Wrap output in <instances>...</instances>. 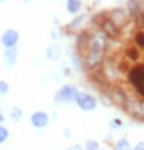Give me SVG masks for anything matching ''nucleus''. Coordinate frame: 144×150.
<instances>
[{"instance_id":"f257e3e1","label":"nucleus","mask_w":144,"mask_h":150,"mask_svg":"<svg viewBox=\"0 0 144 150\" xmlns=\"http://www.w3.org/2000/svg\"><path fill=\"white\" fill-rule=\"evenodd\" d=\"M107 36L104 34L101 30H98L95 34H92L90 39V43L87 47V51H85V57H84V62L87 65L88 70H96L102 65V60H104V53H106V47H107Z\"/></svg>"},{"instance_id":"f03ea898","label":"nucleus","mask_w":144,"mask_h":150,"mask_svg":"<svg viewBox=\"0 0 144 150\" xmlns=\"http://www.w3.org/2000/svg\"><path fill=\"white\" fill-rule=\"evenodd\" d=\"M127 82L138 96L144 98V64H133L127 73Z\"/></svg>"},{"instance_id":"7ed1b4c3","label":"nucleus","mask_w":144,"mask_h":150,"mask_svg":"<svg viewBox=\"0 0 144 150\" xmlns=\"http://www.w3.org/2000/svg\"><path fill=\"white\" fill-rule=\"evenodd\" d=\"M79 90L74 84H65L54 93L53 102L56 105H64V104H74L76 102V96Z\"/></svg>"},{"instance_id":"20e7f679","label":"nucleus","mask_w":144,"mask_h":150,"mask_svg":"<svg viewBox=\"0 0 144 150\" xmlns=\"http://www.w3.org/2000/svg\"><path fill=\"white\" fill-rule=\"evenodd\" d=\"M77 107H79L82 112H95L98 107V98H95V94L88 93V91H79L76 96V102Z\"/></svg>"},{"instance_id":"39448f33","label":"nucleus","mask_w":144,"mask_h":150,"mask_svg":"<svg viewBox=\"0 0 144 150\" xmlns=\"http://www.w3.org/2000/svg\"><path fill=\"white\" fill-rule=\"evenodd\" d=\"M20 40V33L14 28H8L2 33L0 36V43L3 48H9V47H16Z\"/></svg>"},{"instance_id":"423d86ee","label":"nucleus","mask_w":144,"mask_h":150,"mask_svg":"<svg viewBox=\"0 0 144 150\" xmlns=\"http://www.w3.org/2000/svg\"><path fill=\"white\" fill-rule=\"evenodd\" d=\"M90 19V13H79L74 16V19L68 23L67 30L70 33H74V34H79V33H82V30H84V26L87 23V20Z\"/></svg>"},{"instance_id":"0eeeda50","label":"nucleus","mask_w":144,"mask_h":150,"mask_svg":"<svg viewBox=\"0 0 144 150\" xmlns=\"http://www.w3.org/2000/svg\"><path fill=\"white\" fill-rule=\"evenodd\" d=\"M30 124L34 129H47L50 124V115L43 110H36L30 116Z\"/></svg>"},{"instance_id":"6e6552de","label":"nucleus","mask_w":144,"mask_h":150,"mask_svg":"<svg viewBox=\"0 0 144 150\" xmlns=\"http://www.w3.org/2000/svg\"><path fill=\"white\" fill-rule=\"evenodd\" d=\"M109 19L112 20L115 25H118L119 28H121V26L126 25L127 19H129V14H127L126 8H123V6H115L113 9L109 11Z\"/></svg>"},{"instance_id":"1a4fd4ad","label":"nucleus","mask_w":144,"mask_h":150,"mask_svg":"<svg viewBox=\"0 0 144 150\" xmlns=\"http://www.w3.org/2000/svg\"><path fill=\"white\" fill-rule=\"evenodd\" d=\"M99 30L107 36V39H113V40H116V39L121 37V28L118 25H115L109 17L102 22V25L99 26Z\"/></svg>"},{"instance_id":"9d476101","label":"nucleus","mask_w":144,"mask_h":150,"mask_svg":"<svg viewBox=\"0 0 144 150\" xmlns=\"http://www.w3.org/2000/svg\"><path fill=\"white\" fill-rule=\"evenodd\" d=\"M2 57H3V64L6 67H9V68H11V67H14L16 64H17V59H19V48H17V45L5 48Z\"/></svg>"},{"instance_id":"9b49d317","label":"nucleus","mask_w":144,"mask_h":150,"mask_svg":"<svg viewBox=\"0 0 144 150\" xmlns=\"http://www.w3.org/2000/svg\"><path fill=\"white\" fill-rule=\"evenodd\" d=\"M45 57L50 60V62H57V60L62 57V48L57 42L50 43L45 50Z\"/></svg>"},{"instance_id":"f8f14e48","label":"nucleus","mask_w":144,"mask_h":150,"mask_svg":"<svg viewBox=\"0 0 144 150\" xmlns=\"http://www.w3.org/2000/svg\"><path fill=\"white\" fill-rule=\"evenodd\" d=\"M141 5H140V0H127L126 2V11L129 14V17H136L140 16L141 13Z\"/></svg>"},{"instance_id":"ddd939ff","label":"nucleus","mask_w":144,"mask_h":150,"mask_svg":"<svg viewBox=\"0 0 144 150\" xmlns=\"http://www.w3.org/2000/svg\"><path fill=\"white\" fill-rule=\"evenodd\" d=\"M124 57L129 60V62H133V64H136L138 60H140V57H141V53H140V48H138L136 45L133 47H126V50H124Z\"/></svg>"},{"instance_id":"4468645a","label":"nucleus","mask_w":144,"mask_h":150,"mask_svg":"<svg viewBox=\"0 0 144 150\" xmlns=\"http://www.w3.org/2000/svg\"><path fill=\"white\" fill-rule=\"evenodd\" d=\"M82 8V0H65V9L71 16H76L81 13Z\"/></svg>"},{"instance_id":"2eb2a0df","label":"nucleus","mask_w":144,"mask_h":150,"mask_svg":"<svg viewBox=\"0 0 144 150\" xmlns=\"http://www.w3.org/2000/svg\"><path fill=\"white\" fill-rule=\"evenodd\" d=\"M9 118H11V121L19 122L22 118H23V110H22L20 107H13L9 110Z\"/></svg>"},{"instance_id":"dca6fc26","label":"nucleus","mask_w":144,"mask_h":150,"mask_svg":"<svg viewBox=\"0 0 144 150\" xmlns=\"http://www.w3.org/2000/svg\"><path fill=\"white\" fill-rule=\"evenodd\" d=\"M130 149H132V146L127 138H119L113 147V150H130Z\"/></svg>"},{"instance_id":"f3484780","label":"nucleus","mask_w":144,"mask_h":150,"mask_svg":"<svg viewBox=\"0 0 144 150\" xmlns=\"http://www.w3.org/2000/svg\"><path fill=\"white\" fill-rule=\"evenodd\" d=\"M133 42H135V45L140 50H144V30H140V31L135 33Z\"/></svg>"},{"instance_id":"a211bd4d","label":"nucleus","mask_w":144,"mask_h":150,"mask_svg":"<svg viewBox=\"0 0 144 150\" xmlns=\"http://www.w3.org/2000/svg\"><path fill=\"white\" fill-rule=\"evenodd\" d=\"M84 149L85 150H101V144H99V141H95V139H87L84 144Z\"/></svg>"},{"instance_id":"6ab92c4d","label":"nucleus","mask_w":144,"mask_h":150,"mask_svg":"<svg viewBox=\"0 0 144 150\" xmlns=\"http://www.w3.org/2000/svg\"><path fill=\"white\" fill-rule=\"evenodd\" d=\"M9 139V130L5 125H0V144H5Z\"/></svg>"},{"instance_id":"aec40b11","label":"nucleus","mask_w":144,"mask_h":150,"mask_svg":"<svg viewBox=\"0 0 144 150\" xmlns=\"http://www.w3.org/2000/svg\"><path fill=\"white\" fill-rule=\"evenodd\" d=\"M9 93V84L8 81L5 79H0V96H5V94Z\"/></svg>"},{"instance_id":"412c9836","label":"nucleus","mask_w":144,"mask_h":150,"mask_svg":"<svg viewBox=\"0 0 144 150\" xmlns=\"http://www.w3.org/2000/svg\"><path fill=\"white\" fill-rule=\"evenodd\" d=\"M110 127H112V129H123V127H124V121L119 119V118H113L112 122H110Z\"/></svg>"},{"instance_id":"4be33fe9","label":"nucleus","mask_w":144,"mask_h":150,"mask_svg":"<svg viewBox=\"0 0 144 150\" xmlns=\"http://www.w3.org/2000/svg\"><path fill=\"white\" fill-rule=\"evenodd\" d=\"M60 37H62V33H60L59 30H56V28H54V30L51 31V39H53L54 42H57Z\"/></svg>"},{"instance_id":"5701e85b","label":"nucleus","mask_w":144,"mask_h":150,"mask_svg":"<svg viewBox=\"0 0 144 150\" xmlns=\"http://www.w3.org/2000/svg\"><path fill=\"white\" fill-rule=\"evenodd\" d=\"M62 135H64V138H65V139H70V138L73 136V135H71V130L68 129V127H65V129L62 130Z\"/></svg>"},{"instance_id":"b1692460","label":"nucleus","mask_w":144,"mask_h":150,"mask_svg":"<svg viewBox=\"0 0 144 150\" xmlns=\"http://www.w3.org/2000/svg\"><path fill=\"white\" fill-rule=\"evenodd\" d=\"M67 150H85L84 146H81V144H73V146H70Z\"/></svg>"},{"instance_id":"393cba45","label":"nucleus","mask_w":144,"mask_h":150,"mask_svg":"<svg viewBox=\"0 0 144 150\" xmlns=\"http://www.w3.org/2000/svg\"><path fill=\"white\" fill-rule=\"evenodd\" d=\"M133 150H144V141L136 142V146L133 147Z\"/></svg>"},{"instance_id":"a878e982","label":"nucleus","mask_w":144,"mask_h":150,"mask_svg":"<svg viewBox=\"0 0 144 150\" xmlns=\"http://www.w3.org/2000/svg\"><path fill=\"white\" fill-rule=\"evenodd\" d=\"M5 124V116H3V113L0 112V125H3Z\"/></svg>"},{"instance_id":"bb28decb","label":"nucleus","mask_w":144,"mask_h":150,"mask_svg":"<svg viewBox=\"0 0 144 150\" xmlns=\"http://www.w3.org/2000/svg\"><path fill=\"white\" fill-rule=\"evenodd\" d=\"M3 2H8V0H0V3H3Z\"/></svg>"},{"instance_id":"cd10ccee","label":"nucleus","mask_w":144,"mask_h":150,"mask_svg":"<svg viewBox=\"0 0 144 150\" xmlns=\"http://www.w3.org/2000/svg\"><path fill=\"white\" fill-rule=\"evenodd\" d=\"M101 150H113V149H101Z\"/></svg>"},{"instance_id":"c85d7f7f","label":"nucleus","mask_w":144,"mask_h":150,"mask_svg":"<svg viewBox=\"0 0 144 150\" xmlns=\"http://www.w3.org/2000/svg\"><path fill=\"white\" fill-rule=\"evenodd\" d=\"M130 150H133V149H130Z\"/></svg>"},{"instance_id":"c756f323","label":"nucleus","mask_w":144,"mask_h":150,"mask_svg":"<svg viewBox=\"0 0 144 150\" xmlns=\"http://www.w3.org/2000/svg\"><path fill=\"white\" fill-rule=\"evenodd\" d=\"M143 64H144V62H143Z\"/></svg>"}]
</instances>
